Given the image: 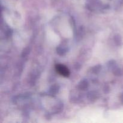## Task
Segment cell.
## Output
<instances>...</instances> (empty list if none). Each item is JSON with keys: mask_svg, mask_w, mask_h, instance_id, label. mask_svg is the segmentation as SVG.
<instances>
[{"mask_svg": "<svg viewBox=\"0 0 123 123\" xmlns=\"http://www.w3.org/2000/svg\"><path fill=\"white\" fill-rule=\"evenodd\" d=\"M55 70L59 74L66 78L69 76L70 74L68 68L63 64H56L55 66Z\"/></svg>", "mask_w": 123, "mask_h": 123, "instance_id": "6da1fadb", "label": "cell"}]
</instances>
